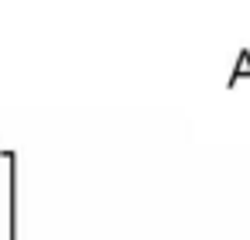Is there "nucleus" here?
<instances>
[{
    "instance_id": "obj_1",
    "label": "nucleus",
    "mask_w": 250,
    "mask_h": 240,
    "mask_svg": "<svg viewBox=\"0 0 250 240\" xmlns=\"http://www.w3.org/2000/svg\"><path fill=\"white\" fill-rule=\"evenodd\" d=\"M243 76H250V52H247V48L240 52V65L229 72V83H226V86H236V79H243Z\"/></svg>"
}]
</instances>
